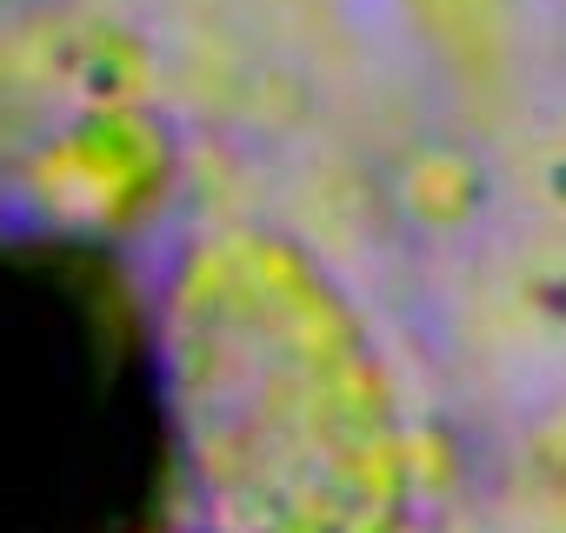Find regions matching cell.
<instances>
[{
    "instance_id": "cell-1",
    "label": "cell",
    "mask_w": 566,
    "mask_h": 533,
    "mask_svg": "<svg viewBox=\"0 0 566 533\" xmlns=\"http://www.w3.org/2000/svg\"><path fill=\"white\" fill-rule=\"evenodd\" d=\"M374 394L354 380L340 354L314 341H287V374H233V360H207L193 374L200 453L213 487L247 513L260 487L294 480V513L314 526H347L367 506V487L387 480V433L367 407Z\"/></svg>"
}]
</instances>
